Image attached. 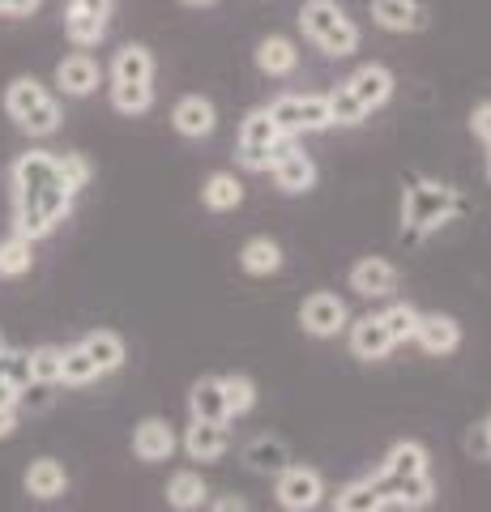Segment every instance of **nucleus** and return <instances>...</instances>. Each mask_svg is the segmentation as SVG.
<instances>
[{
	"label": "nucleus",
	"mask_w": 491,
	"mask_h": 512,
	"mask_svg": "<svg viewBox=\"0 0 491 512\" xmlns=\"http://www.w3.org/2000/svg\"><path fill=\"white\" fill-rule=\"evenodd\" d=\"M77 192L60 175L56 154L30 150L13 163V201H18V235L39 239L73 210Z\"/></svg>",
	"instance_id": "1"
},
{
	"label": "nucleus",
	"mask_w": 491,
	"mask_h": 512,
	"mask_svg": "<svg viewBox=\"0 0 491 512\" xmlns=\"http://www.w3.org/2000/svg\"><path fill=\"white\" fill-rule=\"evenodd\" d=\"M299 30H304V39L316 47V52H325L334 60L355 56L359 43H363L359 22L346 13V5H338V0H304V5H299Z\"/></svg>",
	"instance_id": "2"
},
{
	"label": "nucleus",
	"mask_w": 491,
	"mask_h": 512,
	"mask_svg": "<svg viewBox=\"0 0 491 512\" xmlns=\"http://www.w3.org/2000/svg\"><path fill=\"white\" fill-rule=\"evenodd\" d=\"M5 111H9V120L30 137H52L60 128V120H65L60 99L39 82V77H13V82L5 86Z\"/></svg>",
	"instance_id": "3"
},
{
	"label": "nucleus",
	"mask_w": 491,
	"mask_h": 512,
	"mask_svg": "<svg viewBox=\"0 0 491 512\" xmlns=\"http://www.w3.org/2000/svg\"><path fill=\"white\" fill-rule=\"evenodd\" d=\"M299 146V137H287L282 128L269 116V107L248 111L244 124H240V163L248 171H269L278 158H287Z\"/></svg>",
	"instance_id": "4"
},
{
	"label": "nucleus",
	"mask_w": 491,
	"mask_h": 512,
	"mask_svg": "<svg viewBox=\"0 0 491 512\" xmlns=\"http://www.w3.org/2000/svg\"><path fill=\"white\" fill-rule=\"evenodd\" d=\"M269 116L287 137L304 133H325L334 128V111H329V94H278L269 103Z\"/></svg>",
	"instance_id": "5"
},
{
	"label": "nucleus",
	"mask_w": 491,
	"mask_h": 512,
	"mask_svg": "<svg viewBox=\"0 0 491 512\" xmlns=\"http://www.w3.org/2000/svg\"><path fill=\"white\" fill-rule=\"evenodd\" d=\"M462 205H457V192L445 184H410L402 197V222L410 231H432L440 222H449Z\"/></svg>",
	"instance_id": "6"
},
{
	"label": "nucleus",
	"mask_w": 491,
	"mask_h": 512,
	"mask_svg": "<svg viewBox=\"0 0 491 512\" xmlns=\"http://www.w3.org/2000/svg\"><path fill=\"white\" fill-rule=\"evenodd\" d=\"M112 5L116 0H69L65 5V39L73 47H99L112 26Z\"/></svg>",
	"instance_id": "7"
},
{
	"label": "nucleus",
	"mask_w": 491,
	"mask_h": 512,
	"mask_svg": "<svg viewBox=\"0 0 491 512\" xmlns=\"http://www.w3.org/2000/svg\"><path fill=\"white\" fill-rule=\"evenodd\" d=\"M338 86L359 103L363 116H372V111H380V107L393 99V86H398V82H393V69H389V64H376V60H372V64H359V69L346 77V82H338Z\"/></svg>",
	"instance_id": "8"
},
{
	"label": "nucleus",
	"mask_w": 491,
	"mask_h": 512,
	"mask_svg": "<svg viewBox=\"0 0 491 512\" xmlns=\"http://www.w3.org/2000/svg\"><path fill=\"white\" fill-rule=\"evenodd\" d=\"M368 13L389 35H419V30H427V22H432L423 0H368Z\"/></svg>",
	"instance_id": "9"
},
{
	"label": "nucleus",
	"mask_w": 491,
	"mask_h": 512,
	"mask_svg": "<svg viewBox=\"0 0 491 512\" xmlns=\"http://www.w3.org/2000/svg\"><path fill=\"white\" fill-rule=\"evenodd\" d=\"M99 82H103L99 60H94L90 52H82V47L56 64V90L69 94V99H86V94L99 90Z\"/></svg>",
	"instance_id": "10"
},
{
	"label": "nucleus",
	"mask_w": 491,
	"mask_h": 512,
	"mask_svg": "<svg viewBox=\"0 0 491 512\" xmlns=\"http://www.w3.org/2000/svg\"><path fill=\"white\" fill-rule=\"evenodd\" d=\"M154 52L146 43H124L120 52L112 56V69H107V77H112V86H154Z\"/></svg>",
	"instance_id": "11"
},
{
	"label": "nucleus",
	"mask_w": 491,
	"mask_h": 512,
	"mask_svg": "<svg viewBox=\"0 0 491 512\" xmlns=\"http://www.w3.org/2000/svg\"><path fill=\"white\" fill-rule=\"evenodd\" d=\"M171 124H176L180 137L201 141V137H210L218 128V111H214V103L205 99V94H184V99L171 107Z\"/></svg>",
	"instance_id": "12"
},
{
	"label": "nucleus",
	"mask_w": 491,
	"mask_h": 512,
	"mask_svg": "<svg viewBox=\"0 0 491 512\" xmlns=\"http://www.w3.org/2000/svg\"><path fill=\"white\" fill-rule=\"evenodd\" d=\"M376 487L385 495V504H398V508H427L436 495L432 474H406V478L385 474V478H376Z\"/></svg>",
	"instance_id": "13"
},
{
	"label": "nucleus",
	"mask_w": 491,
	"mask_h": 512,
	"mask_svg": "<svg viewBox=\"0 0 491 512\" xmlns=\"http://www.w3.org/2000/svg\"><path fill=\"white\" fill-rule=\"evenodd\" d=\"M321 495H325V487H321V474L316 470H282L278 500L287 512H308V508L321 504Z\"/></svg>",
	"instance_id": "14"
},
{
	"label": "nucleus",
	"mask_w": 491,
	"mask_h": 512,
	"mask_svg": "<svg viewBox=\"0 0 491 512\" xmlns=\"http://www.w3.org/2000/svg\"><path fill=\"white\" fill-rule=\"evenodd\" d=\"M252 60H257V69L265 77H291L299 69V47L287 35H265L257 43V52H252Z\"/></svg>",
	"instance_id": "15"
},
{
	"label": "nucleus",
	"mask_w": 491,
	"mask_h": 512,
	"mask_svg": "<svg viewBox=\"0 0 491 512\" xmlns=\"http://www.w3.org/2000/svg\"><path fill=\"white\" fill-rule=\"evenodd\" d=\"M299 320H304V329L316 333V338H329V333H338L346 325V308L334 295H312L304 308H299Z\"/></svg>",
	"instance_id": "16"
},
{
	"label": "nucleus",
	"mask_w": 491,
	"mask_h": 512,
	"mask_svg": "<svg viewBox=\"0 0 491 512\" xmlns=\"http://www.w3.org/2000/svg\"><path fill=\"white\" fill-rule=\"evenodd\" d=\"M351 286L359 295H368V299L389 295L393 286H398V269H393L389 261H380V256H368V261H359L351 269Z\"/></svg>",
	"instance_id": "17"
},
{
	"label": "nucleus",
	"mask_w": 491,
	"mask_h": 512,
	"mask_svg": "<svg viewBox=\"0 0 491 512\" xmlns=\"http://www.w3.org/2000/svg\"><path fill=\"white\" fill-rule=\"evenodd\" d=\"M269 171H274V184H278L282 192H308V188L316 184V163H312V158L299 150V146H295L287 158H278V163L269 167Z\"/></svg>",
	"instance_id": "18"
},
{
	"label": "nucleus",
	"mask_w": 491,
	"mask_h": 512,
	"mask_svg": "<svg viewBox=\"0 0 491 512\" xmlns=\"http://www.w3.org/2000/svg\"><path fill=\"white\" fill-rule=\"evenodd\" d=\"M171 448H176V436H171V427H167L163 419H146V423L137 427L133 453H137L141 461H167Z\"/></svg>",
	"instance_id": "19"
},
{
	"label": "nucleus",
	"mask_w": 491,
	"mask_h": 512,
	"mask_svg": "<svg viewBox=\"0 0 491 512\" xmlns=\"http://www.w3.org/2000/svg\"><path fill=\"white\" fill-rule=\"evenodd\" d=\"M415 338L427 355H449V350H457V342H462V333H457L449 316H419Z\"/></svg>",
	"instance_id": "20"
},
{
	"label": "nucleus",
	"mask_w": 491,
	"mask_h": 512,
	"mask_svg": "<svg viewBox=\"0 0 491 512\" xmlns=\"http://www.w3.org/2000/svg\"><path fill=\"white\" fill-rule=\"evenodd\" d=\"M188 406H193V419H201V423H227L231 419L227 397H223V380H197Z\"/></svg>",
	"instance_id": "21"
},
{
	"label": "nucleus",
	"mask_w": 491,
	"mask_h": 512,
	"mask_svg": "<svg viewBox=\"0 0 491 512\" xmlns=\"http://www.w3.org/2000/svg\"><path fill=\"white\" fill-rule=\"evenodd\" d=\"M201 201L210 205L214 214H227V210H240V201H244V184L235 180L231 171H214L210 180L201 184Z\"/></svg>",
	"instance_id": "22"
},
{
	"label": "nucleus",
	"mask_w": 491,
	"mask_h": 512,
	"mask_svg": "<svg viewBox=\"0 0 491 512\" xmlns=\"http://www.w3.org/2000/svg\"><path fill=\"white\" fill-rule=\"evenodd\" d=\"M184 448L197 461L223 457L227 453V427L223 423H201V419H193V427H188V436H184Z\"/></svg>",
	"instance_id": "23"
},
{
	"label": "nucleus",
	"mask_w": 491,
	"mask_h": 512,
	"mask_svg": "<svg viewBox=\"0 0 491 512\" xmlns=\"http://www.w3.org/2000/svg\"><path fill=\"white\" fill-rule=\"evenodd\" d=\"M351 346H355L359 359H385L393 350V338H389V329L380 325V316H368V320H359V325H355Z\"/></svg>",
	"instance_id": "24"
},
{
	"label": "nucleus",
	"mask_w": 491,
	"mask_h": 512,
	"mask_svg": "<svg viewBox=\"0 0 491 512\" xmlns=\"http://www.w3.org/2000/svg\"><path fill=\"white\" fill-rule=\"evenodd\" d=\"M26 491L39 495V500H56L60 491H65V470L56 466V461H35V466L26 470Z\"/></svg>",
	"instance_id": "25"
},
{
	"label": "nucleus",
	"mask_w": 491,
	"mask_h": 512,
	"mask_svg": "<svg viewBox=\"0 0 491 512\" xmlns=\"http://www.w3.org/2000/svg\"><path fill=\"white\" fill-rule=\"evenodd\" d=\"M240 261H244V269L248 274H257V278H265V274H274V269L282 265V248L274 244V239H248L244 244V252H240Z\"/></svg>",
	"instance_id": "26"
},
{
	"label": "nucleus",
	"mask_w": 491,
	"mask_h": 512,
	"mask_svg": "<svg viewBox=\"0 0 491 512\" xmlns=\"http://www.w3.org/2000/svg\"><path fill=\"white\" fill-rule=\"evenodd\" d=\"M385 508V495H380V487L372 483H351V487H342L338 491V504H334V512H380Z\"/></svg>",
	"instance_id": "27"
},
{
	"label": "nucleus",
	"mask_w": 491,
	"mask_h": 512,
	"mask_svg": "<svg viewBox=\"0 0 491 512\" xmlns=\"http://www.w3.org/2000/svg\"><path fill=\"white\" fill-rule=\"evenodd\" d=\"M82 350L94 359L99 372H116V367L124 363V342L116 338V333H90V338L82 342Z\"/></svg>",
	"instance_id": "28"
},
{
	"label": "nucleus",
	"mask_w": 491,
	"mask_h": 512,
	"mask_svg": "<svg viewBox=\"0 0 491 512\" xmlns=\"http://www.w3.org/2000/svg\"><path fill=\"white\" fill-rule=\"evenodd\" d=\"M30 261H35V248H30L26 235H9L5 244H0V278H22Z\"/></svg>",
	"instance_id": "29"
},
{
	"label": "nucleus",
	"mask_w": 491,
	"mask_h": 512,
	"mask_svg": "<svg viewBox=\"0 0 491 512\" xmlns=\"http://www.w3.org/2000/svg\"><path fill=\"white\" fill-rule=\"evenodd\" d=\"M385 474H398V478H406V474H427V448L415 444V440L398 444V448L389 453V461H385Z\"/></svg>",
	"instance_id": "30"
},
{
	"label": "nucleus",
	"mask_w": 491,
	"mask_h": 512,
	"mask_svg": "<svg viewBox=\"0 0 491 512\" xmlns=\"http://www.w3.org/2000/svg\"><path fill=\"white\" fill-rule=\"evenodd\" d=\"M205 500V483H201V474H176L171 478V487H167V504L171 508H180V512H188V508H197Z\"/></svg>",
	"instance_id": "31"
},
{
	"label": "nucleus",
	"mask_w": 491,
	"mask_h": 512,
	"mask_svg": "<svg viewBox=\"0 0 491 512\" xmlns=\"http://www.w3.org/2000/svg\"><path fill=\"white\" fill-rule=\"evenodd\" d=\"M112 107L120 116H146L154 107V86H112Z\"/></svg>",
	"instance_id": "32"
},
{
	"label": "nucleus",
	"mask_w": 491,
	"mask_h": 512,
	"mask_svg": "<svg viewBox=\"0 0 491 512\" xmlns=\"http://www.w3.org/2000/svg\"><path fill=\"white\" fill-rule=\"evenodd\" d=\"M248 466L252 470H265V474H282L287 470V448H282L278 440H257V444H248Z\"/></svg>",
	"instance_id": "33"
},
{
	"label": "nucleus",
	"mask_w": 491,
	"mask_h": 512,
	"mask_svg": "<svg viewBox=\"0 0 491 512\" xmlns=\"http://www.w3.org/2000/svg\"><path fill=\"white\" fill-rule=\"evenodd\" d=\"M60 363H65V350H56V346L30 350V380H39V384L60 380Z\"/></svg>",
	"instance_id": "34"
},
{
	"label": "nucleus",
	"mask_w": 491,
	"mask_h": 512,
	"mask_svg": "<svg viewBox=\"0 0 491 512\" xmlns=\"http://www.w3.org/2000/svg\"><path fill=\"white\" fill-rule=\"evenodd\" d=\"M223 397H227V414H248L257 402V389H252L248 376H223Z\"/></svg>",
	"instance_id": "35"
},
{
	"label": "nucleus",
	"mask_w": 491,
	"mask_h": 512,
	"mask_svg": "<svg viewBox=\"0 0 491 512\" xmlns=\"http://www.w3.org/2000/svg\"><path fill=\"white\" fill-rule=\"evenodd\" d=\"M380 325L389 329L393 342H406V338H415V329H419V312L406 308V303H398V308H389L385 316H380Z\"/></svg>",
	"instance_id": "36"
},
{
	"label": "nucleus",
	"mask_w": 491,
	"mask_h": 512,
	"mask_svg": "<svg viewBox=\"0 0 491 512\" xmlns=\"http://www.w3.org/2000/svg\"><path fill=\"white\" fill-rule=\"evenodd\" d=\"M94 376H99V367H94V359L86 355L82 346L65 350V363H60V380H65V384H86V380H94Z\"/></svg>",
	"instance_id": "37"
},
{
	"label": "nucleus",
	"mask_w": 491,
	"mask_h": 512,
	"mask_svg": "<svg viewBox=\"0 0 491 512\" xmlns=\"http://www.w3.org/2000/svg\"><path fill=\"white\" fill-rule=\"evenodd\" d=\"M56 163H60V175H65V184L73 192H82L90 184V163L82 154H56Z\"/></svg>",
	"instance_id": "38"
},
{
	"label": "nucleus",
	"mask_w": 491,
	"mask_h": 512,
	"mask_svg": "<svg viewBox=\"0 0 491 512\" xmlns=\"http://www.w3.org/2000/svg\"><path fill=\"white\" fill-rule=\"evenodd\" d=\"M39 9H43V0H0V18H9V22L35 18Z\"/></svg>",
	"instance_id": "39"
},
{
	"label": "nucleus",
	"mask_w": 491,
	"mask_h": 512,
	"mask_svg": "<svg viewBox=\"0 0 491 512\" xmlns=\"http://www.w3.org/2000/svg\"><path fill=\"white\" fill-rule=\"evenodd\" d=\"M470 128H474V137H479L483 146L491 150V99L470 111Z\"/></svg>",
	"instance_id": "40"
},
{
	"label": "nucleus",
	"mask_w": 491,
	"mask_h": 512,
	"mask_svg": "<svg viewBox=\"0 0 491 512\" xmlns=\"http://www.w3.org/2000/svg\"><path fill=\"white\" fill-rule=\"evenodd\" d=\"M470 453H479V457H491V436H487V427H479L470 436Z\"/></svg>",
	"instance_id": "41"
},
{
	"label": "nucleus",
	"mask_w": 491,
	"mask_h": 512,
	"mask_svg": "<svg viewBox=\"0 0 491 512\" xmlns=\"http://www.w3.org/2000/svg\"><path fill=\"white\" fill-rule=\"evenodd\" d=\"M18 402H22V389H18V384L0 380V406H18Z\"/></svg>",
	"instance_id": "42"
},
{
	"label": "nucleus",
	"mask_w": 491,
	"mask_h": 512,
	"mask_svg": "<svg viewBox=\"0 0 491 512\" xmlns=\"http://www.w3.org/2000/svg\"><path fill=\"white\" fill-rule=\"evenodd\" d=\"M13 427H18V419H13V406H0V440L13 436Z\"/></svg>",
	"instance_id": "43"
},
{
	"label": "nucleus",
	"mask_w": 491,
	"mask_h": 512,
	"mask_svg": "<svg viewBox=\"0 0 491 512\" xmlns=\"http://www.w3.org/2000/svg\"><path fill=\"white\" fill-rule=\"evenodd\" d=\"M214 512H248V504H240V500H218Z\"/></svg>",
	"instance_id": "44"
},
{
	"label": "nucleus",
	"mask_w": 491,
	"mask_h": 512,
	"mask_svg": "<svg viewBox=\"0 0 491 512\" xmlns=\"http://www.w3.org/2000/svg\"><path fill=\"white\" fill-rule=\"evenodd\" d=\"M180 5H184V9H214L218 0H180Z\"/></svg>",
	"instance_id": "45"
},
{
	"label": "nucleus",
	"mask_w": 491,
	"mask_h": 512,
	"mask_svg": "<svg viewBox=\"0 0 491 512\" xmlns=\"http://www.w3.org/2000/svg\"><path fill=\"white\" fill-rule=\"evenodd\" d=\"M487 180H491V158H487Z\"/></svg>",
	"instance_id": "46"
},
{
	"label": "nucleus",
	"mask_w": 491,
	"mask_h": 512,
	"mask_svg": "<svg viewBox=\"0 0 491 512\" xmlns=\"http://www.w3.org/2000/svg\"><path fill=\"white\" fill-rule=\"evenodd\" d=\"M483 427H487V436H491V419H487V423H483Z\"/></svg>",
	"instance_id": "47"
}]
</instances>
